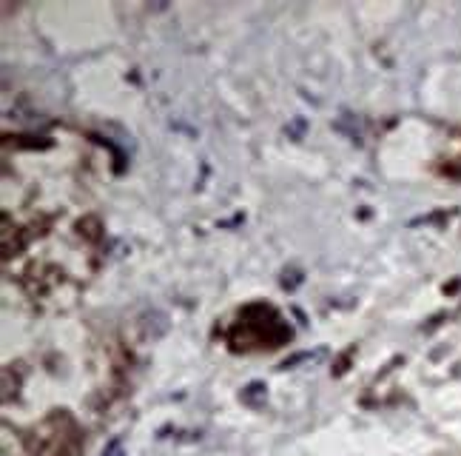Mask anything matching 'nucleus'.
I'll list each match as a JSON object with an SVG mask.
<instances>
[{
  "instance_id": "nucleus-1",
  "label": "nucleus",
  "mask_w": 461,
  "mask_h": 456,
  "mask_svg": "<svg viewBox=\"0 0 461 456\" xmlns=\"http://www.w3.org/2000/svg\"><path fill=\"white\" fill-rule=\"evenodd\" d=\"M80 453H83V437L77 431L60 437V445L54 448V456H80Z\"/></svg>"
},
{
  "instance_id": "nucleus-2",
  "label": "nucleus",
  "mask_w": 461,
  "mask_h": 456,
  "mask_svg": "<svg viewBox=\"0 0 461 456\" xmlns=\"http://www.w3.org/2000/svg\"><path fill=\"white\" fill-rule=\"evenodd\" d=\"M77 231H80V237H86L88 242H97V239L103 237V223H100V217H95V214H86L83 220H77Z\"/></svg>"
}]
</instances>
